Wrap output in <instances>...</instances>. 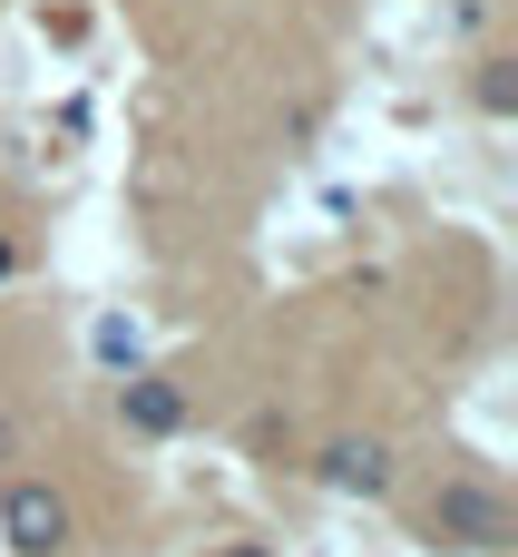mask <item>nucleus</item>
<instances>
[{
    "label": "nucleus",
    "instance_id": "423d86ee",
    "mask_svg": "<svg viewBox=\"0 0 518 557\" xmlns=\"http://www.w3.org/2000/svg\"><path fill=\"white\" fill-rule=\"evenodd\" d=\"M88 352H98L108 372H137V323H127V313H98V323H88Z\"/></svg>",
    "mask_w": 518,
    "mask_h": 557
},
{
    "label": "nucleus",
    "instance_id": "7ed1b4c3",
    "mask_svg": "<svg viewBox=\"0 0 518 557\" xmlns=\"http://www.w3.org/2000/svg\"><path fill=\"white\" fill-rule=\"evenodd\" d=\"M118 421L137 431V441H176L186 431V382H166V372H118Z\"/></svg>",
    "mask_w": 518,
    "mask_h": 557
},
{
    "label": "nucleus",
    "instance_id": "20e7f679",
    "mask_svg": "<svg viewBox=\"0 0 518 557\" xmlns=\"http://www.w3.org/2000/svg\"><path fill=\"white\" fill-rule=\"evenodd\" d=\"M313 480H323L333 499H382V490H392V450H382L372 431H362V441H323Z\"/></svg>",
    "mask_w": 518,
    "mask_h": 557
},
{
    "label": "nucleus",
    "instance_id": "f03ea898",
    "mask_svg": "<svg viewBox=\"0 0 518 557\" xmlns=\"http://www.w3.org/2000/svg\"><path fill=\"white\" fill-rule=\"evenodd\" d=\"M69 529H78V509L49 480H0V539H10V557H59Z\"/></svg>",
    "mask_w": 518,
    "mask_h": 557
},
{
    "label": "nucleus",
    "instance_id": "39448f33",
    "mask_svg": "<svg viewBox=\"0 0 518 557\" xmlns=\"http://www.w3.org/2000/svg\"><path fill=\"white\" fill-rule=\"evenodd\" d=\"M470 98H480V117H518V59H509V49H490V59H480Z\"/></svg>",
    "mask_w": 518,
    "mask_h": 557
},
{
    "label": "nucleus",
    "instance_id": "6e6552de",
    "mask_svg": "<svg viewBox=\"0 0 518 557\" xmlns=\"http://www.w3.org/2000/svg\"><path fill=\"white\" fill-rule=\"evenodd\" d=\"M10 264H20V245H10V235H0V274H10Z\"/></svg>",
    "mask_w": 518,
    "mask_h": 557
},
{
    "label": "nucleus",
    "instance_id": "0eeeda50",
    "mask_svg": "<svg viewBox=\"0 0 518 557\" xmlns=\"http://www.w3.org/2000/svg\"><path fill=\"white\" fill-rule=\"evenodd\" d=\"M10 450H20V431H10V411H0V480H10Z\"/></svg>",
    "mask_w": 518,
    "mask_h": 557
},
{
    "label": "nucleus",
    "instance_id": "f257e3e1",
    "mask_svg": "<svg viewBox=\"0 0 518 557\" xmlns=\"http://www.w3.org/2000/svg\"><path fill=\"white\" fill-rule=\"evenodd\" d=\"M421 529H431V548H460V557H499L518 539L509 499H499L490 480H441L431 509H421Z\"/></svg>",
    "mask_w": 518,
    "mask_h": 557
},
{
    "label": "nucleus",
    "instance_id": "1a4fd4ad",
    "mask_svg": "<svg viewBox=\"0 0 518 557\" xmlns=\"http://www.w3.org/2000/svg\"><path fill=\"white\" fill-rule=\"evenodd\" d=\"M225 557H274V548H225Z\"/></svg>",
    "mask_w": 518,
    "mask_h": 557
}]
</instances>
